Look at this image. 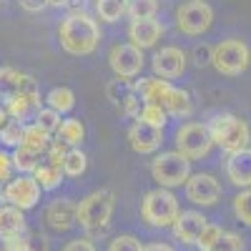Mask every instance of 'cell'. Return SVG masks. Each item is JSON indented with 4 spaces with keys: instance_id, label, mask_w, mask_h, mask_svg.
<instances>
[{
    "instance_id": "obj_16",
    "label": "cell",
    "mask_w": 251,
    "mask_h": 251,
    "mask_svg": "<svg viewBox=\"0 0 251 251\" xmlns=\"http://www.w3.org/2000/svg\"><path fill=\"white\" fill-rule=\"evenodd\" d=\"M161 35H163V25L156 18H151V20H131V25H128L131 46H136L138 50L153 48Z\"/></svg>"
},
{
    "instance_id": "obj_12",
    "label": "cell",
    "mask_w": 251,
    "mask_h": 251,
    "mask_svg": "<svg viewBox=\"0 0 251 251\" xmlns=\"http://www.w3.org/2000/svg\"><path fill=\"white\" fill-rule=\"evenodd\" d=\"M183 71H186V53L181 48L166 46V48H161L153 55V73H156V78H163V80L178 78V75H183Z\"/></svg>"
},
{
    "instance_id": "obj_32",
    "label": "cell",
    "mask_w": 251,
    "mask_h": 251,
    "mask_svg": "<svg viewBox=\"0 0 251 251\" xmlns=\"http://www.w3.org/2000/svg\"><path fill=\"white\" fill-rule=\"evenodd\" d=\"M138 121H143V123L153 126V128H161V131H163L166 121H169V113H166L161 106H151V103H143V108H141V113H138Z\"/></svg>"
},
{
    "instance_id": "obj_6",
    "label": "cell",
    "mask_w": 251,
    "mask_h": 251,
    "mask_svg": "<svg viewBox=\"0 0 251 251\" xmlns=\"http://www.w3.org/2000/svg\"><path fill=\"white\" fill-rule=\"evenodd\" d=\"M151 176L161 188H176V186L186 183L188 176H191V161L181 156L178 151L161 153L151 163Z\"/></svg>"
},
{
    "instance_id": "obj_36",
    "label": "cell",
    "mask_w": 251,
    "mask_h": 251,
    "mask_svg": "<svg viewBox=\"0 0 251 251\" xmlns=\"http://www.w3.org/2000/svg\"><path fill=\"white\" fill-rule=\"evenodd\" d=\"M108 251H143L141 241L131 234H123V236H116L111 244H108Z\"/></svg>"
},
{
    "instance_id": "obj_19",
    "label": "cell",
    "mask_w": 251,
    "mask_h": 251,
    "mask_svg": "<svg viewBox=\"0 0 251 251\" xmlns=\"http://www.w3.org/2000/svg\"><path fill=\"white\" fill-rule=\"evenodd\" d=\"M25 234V216L15 206H0V241H13Z\"/></svg>"
},
{
    "instance_id": "obj_14",
    "label": "cell",
    "mask_w": 251,
    "mask_h": 251,
    "mask_svg": "<svg viewBox=\"0 0 251 251\" xmlns=\"http://www.w3.org/2000/svg\"><path fill=\"white\" fill-rule=\"evenodd\" d=\"M75 216H78V203H73L71 199H55L46 208V221L53 231H68V228H73Z\"/></svg>"
},
{
    "instance_id": "obj_29",
    "label": "cell",
    "mask_w": 251,
    "mask_h": 251,
    "mask_svg": "<svg viewBox=\"0 0 251 251\" xmlns=\"http://www.w3.org/2000/svg\"><path fill=\"white\" fill-rule=\"evenodd\" d=\"M86 169H88L86 153H83L80 149H71L68 156H66V161H63V174L71 176V178H78V176L86 174Z\"/></svg>"
},
{
    "instance_id": "obj_35",
    "label": "cell",
    "mask_w": 251,
    "mask_h": 251,
    "mask_svg": "<svg viewBox=\"0 0 251 251\" xmlns=\"http://www.w3.org/2000/svg\"><path fill=\"white\" fill-rule=\"evenodd\" d=\"M221 234H224V228L219 224H206V228L201 231V236L196 241L199 251H214L216 244H219V239H221Z\"/></svg>"
},
{
    "instance_id": "obj_48",
    "label": "cell",
    "mask_w": 251,
    "mask_h": 251,
    "mask_svg": "<svg viewBox=\"0 0 251 251\" xmlns=\"http://www.w3.org/2000/svg\"><path fill=\"white\" fill-rule=\"evenodd\" d=\"M83 3H86V0H71L68 5H71L73 10H83Z\"/></svg>"
},
{
    "instance_id": "obj_23",
    "label": "cell",
    "mask_w": 251,
    "mask_h": 251,
    "mask_svg": "<svg viewBox=\"0 0 251 251\" xmlns=\"http://www.w3.org/2000/svg\"><path fill=\"white\" fill-rule=\"evenodd\" d=\"M13 158V169L20 174V176H30L38 166H40V156L30 149H25V146H18V149L10 153Z\"/></svg>"
},
{
    "instance_id": "obj_41",
    "label": "cell",
    "mask_w": 251,
    "mask_h": 251,
    "mask_svg": "<svg viewBox=\"0 0 251 251\" xmlns=\"http://www.w3.org/2000/svg\"><path fill=\"white\" fill-rule=\"evenodd\" d=\"M121 113L123 116H128V118H138V113H141V98L133 93L128 100L123 103V108H121Z\"/></svg>"
},
{
    "instance_id": "obj_42",
    "label": "cell",
    "mask_w": 251,
    "mask_h": 251,
    "mask_svg": "<svg viewBox=\"0 0 251 251\" xmlns=\"http://www.w3.org/2000/svg\"><path fill=\"white\" fill-rule=\"evenodd\" d=\"M63 251H96V246L91 239H73L63 246Z\"/></svg>"
},
{
    "instance_id": "obj_3",
    "label": "cell",
    "mask_w": 251,
    "mask_h": 251,
    "mask_svg": "<svg viewBox=\"0 0 251 251\" xmlns=\"http://www.w3.org/2000/svg\"><path fill=\"white\" fill-rule=\"evenodd\" d=\"M208 133H211V141L224 149L226 153H236L241 149H249L251 141V128L249 123L234 113H216L211 116V121L206 123Z\"/></svg>"
},
{
    "instance_id": "obj_2",
    "label": "cell",
    "mask_w": 251,
    "mask_h": 251,
    "mask_svg": "<svg viewBox=\"0 0 251 251\" xmlns=\"http://www.w3.org/2000/svg\"><path fill=\"white\" fill-rule=\"evenodd\" d=\"M113 208H116V194L111 188H98V191L88 194L78 203L75 224H80V228H86L88 236H103L108 231Z\"/></svg>"
},
{
    "instance_id": "obj_47",
    "label": "cell",
    "mask_w": 251,
    "mask_h": 251,
    "mask_svg": "<svg viewBox=\"0 0 251 251\" xmlns=\"http://www.w3.org/2000/svg\"><path fill=\"white\" fill-rule=\"evenodd\" d=\"M5 123H8V111H5L3 106H0V128H3Z\"/></svg>"
},
{
    "instance_id": "obj_24",
    "label": "cell",
    "mask_w": 251,
    "mask_h": 251,
    "mask_svg": "<svg viewBox=\"0 0 251 251\" xmlns=\"http://www.w3.org/2000/svg\"><path fill=\"white\" fill-rule=\"evenodd\" d=\"M46 103H48V108H53L55 113H71L73 106H75V93L71 88H50L48 96H46Z\"/></svg>"
},
{
    "instance_id": "obj_39",
    "label": "cell",
    "mask_w": 251,
    "mask_h": 251,
    "mask_svg": "<svg viewBox=\"0 0 251 251\" xmlns=\"http://www.w3.org/2000/svg\"><path fill=\"white\" fill-rule=\"evenodd\" d=\"M25 251H48V239L43 234H28V236H20Z\"/></svg>"
},
{
    "instance_id": "obj_31",
    "label": "cell",
    "mask_w": 251,
    "mask_h": 251,
    "mask_svg": "<svg viewBox=\"0 0 251 251\" xmlns=\"http://www.w3.org/2000/svg\"><path fill=\"white\" fill-rule=\"evenodd\" d=\"M96 13L100 20L106 23H116L121 20V15L126 13V3L123 0H96Z\"/></svg>"
},
{
    "instance_id": "obj_45",
    "label": "cell",
    "mask_w": 251,
    "mask_h": 251,
    "mask_svg": "<svg viewBox=\"0 0 251 251\" xmlns=\"http://www.w3.org/2000/svg\"><path fill=\"white\" fill-rule=\"evenodd\" d=\"M143 251H174V246H169V244H149V246H143Z\"/></svg>"
},
{
    "instance_id": "obj_49",
    "label": "cell",
    "mask_w": 251,
    "mask_h": 251,
    "mask_svg": "<svg viewBox=\"0 0 251 251\" xmlns=\"http://www.w3.org/2000/svg\"><path fill=\"white\" fill-rule=\"evenodd\" d=\"M123 3H128V0H123Z\"/></svg>"
},
{
    "instance_id": "obj_15",
    "label": "cell",
    "mask_w": 251,
    "mask_h": 251,
    "mask_svg": "<svg viewBox=\"0 0 251 251\" xmlns=\"http://www.w3.org/2000/svg\"><path fill=\"white\" fill-rule=\"evenodd\" d=\"M208 219L199 211H181L178 219L174 221V236L181 241V244H196L201 231L206 228Z\"/></svg>"
},
{
    "instance_id": "obj_28",
    "label": "cell",
    "mask_w": 251,
    "mask_h": 251,
    "mask_svg": "<svg viewBox=\"0 0 251 251\" xmlns=\"http://www.w3.org/2000/svg\"><path fill=\"white\" fill-rule=\"evenodd\" d=\"M158 0H128L126 3V13L131 20H151L156 18Z\"/></svg>"
},
{
    "instance_id": "obj_11",
    "label": "cell",
    "mask_w": 251,
    "mask_h": 251,
    "mask_svg": "<svg viewBox=\"0 0 251 251\" xmlns=\"http://www.w3.org/2000/svg\"><path fill=\"white\" fill-rule=\"evenodd\" d=\"M186 186V196L196 206H214L221 199V183L211 174H191Z\"/></svg>"
},
{
    "instance_id": "obj_21",
    "label": "cell",
    "mask_w": 251,
    "mask_h": 251,
    "mask_svg": "<svg viewBox=\"0 0 251 251\" xmlns=\"http://www.w3.org/2000/svg\"><path fill=\"white\" fill-rule=\"evenodd\" d=\"M58 141L68 149H78L86 138V126L80 123V118H63L60 121V128L55 131Z\"/></svg>"
},
{
    "instance_id": "obj_38",
    "label": "cell",
    "mask_w": 251,
    "mask_h": 251,
    "mask_svg": "<svg viewBox=\"0 0 251 251\" xmlns=\"http://www.w3.org/2000/svg\"><path fill=\"white\" fill-rule=\"evenodd\" d=\"M68 146H63L60 141H53L50 143V149L46 151V161L50 163V166H58V169H63V161H66V156H68Z\"/></svg>"
},
{
    "instance_id": "obj_9",
    "label": "cell",
    "mask_w": 251,
    "mask_h": 251,
    "mask_svg": "<svg viewBox=\"0 0 251 251\" xmlns=\"http://www.w3.org/2000/svg\"><path fill=\"white\" fill-rule=\"evenodd\" d=\"M40 191L43 188L38 186V181L33 176H15L5 183L3 188V201L8 206H15L20 208V211H28V208H33L38 201H40Z\"/></svg>"
},
{
    "instance_id": "obj_18",
    "label": "cell",
    "mask_w": 251,
    "mask_h": 251,
    "mask_svg": "<svg viewBox=\"0 0 251 251\" xmlns=\"http://www.w3.org/2000/svg\"><path fill=\"white\" fill-rule=\"evenodd\" d=\"M5 111L13 121H20L25 126V121H35L38 111H40V96H25L18 93L13 98L5 100Z\"/></svg>"
},
{
    "instance_id": "obj_50",
    "label": "cell",
    "mask_w": 251,
    "mask_h": 251,
    "mask_svg": "<svg viewBox=\"0 0 251 251\" xmlns=\"http://www.w3.org/2000/svg\"><path fill=\"white\" fill-rule=\"evenodd\" d=\"M0 3H3V0H0Z\"/></svg>"
},
{
    "instance_id": "obj_46",
    "label": "cell",
    "mask_w": 251,
    "mask_h": 251,
    "mask_svg": "<svg viewBox=\"0 0 251 251\" xmlns=\"http://www.w3.org/2000/svg\"><path fill=\"white\" fill-rule=\"evenodd\" d=\"M71 0H48V5H53V8H63V5H68Z\"/></svg>"
},
{
    "instance_id": "obj_34",
    "label": "cell",
    "mask_w": 251,
    "mask_h": 251,
    "mask_svg": "<svg viewBox=\"0 0 251 251\" xmlns=\"http://www.w3.org/2000/svg\"><path fill=\"white\" fill-rule=\"evenodd\" d=\"M234 216L244 226H251V188H244V191L234 199Z\"/></svg>"
},
{
    "instance_id": "obj_17",
    "label": "cell",
    "mask_w": 251,
    "mask_h": 251,
    "mask_svg": "<svg viewBox=\"0 0 251 251\" xmlns=\"http://www.w3.org/2000/svg\"><path fill=\"white\" fill-rule=\"evenodd\" d=\"M226 176L239 188H251V149H241L236 153H228Z\"/></svg>"
},
{
    "instance_id": "obj_8",
    "label": "cell",
    "mask_w": 251,
    "mask_h": 251,
    "mask_svg": "<svg viewBox=\"0 0 251 251\" xmlns=\"http://www.w3.org/2000/svg\"><path fill=\"white\" fill-rule=\"evenodd\" d=\"M214 23V8L203 0H191L176 10V25L186 35H203Z\"/></svg>"
},
{
    "instance_id": "obj_7",
    "label": "cell",
    "mask_w": 251,
    "mask_h": 251,
    "mask_svg": "<svg viewBox=\"0 0 251 251\" xmlns=\"http://www.w3.org/2000/svg\"><path fill=\"white\" fill-rule=\"evenodd\" d=\"M211 133H208L206 123H183L176 131V151L181 156H186L188 161L203 158L211 151Z\"/></svg>"
},
{
    "instance_id": "obj_22",
    "label": "cell",
    "mask_w": 251,
    "mask_h": 251,
    "mask_svg": "<svg viewBox=\"0 0 251 251\" xmlns=\"http://www.w3.org/2000/svg\"><path fill=\"white\" fill-rule=\"evenodd\" d=\"M63 169H58V166H50L48 161H43L38 166V169L33 171V178L38 181V186L43 188V191H53V188H58L63 183Z\"/></svg>"
},
{
    "instance_id": "obj_33",
    "label": "cell",
    "mask_w": 251,
    "mask_h": 251,
    "mask_svg": "<svg viewBox=\"0 0 251 251\" xmlns=\"http://www.w3.org/2000/svg\"><path fill=\"white\" fill-rule=\"evenodd\" d=\"M35 126H38V128L40 131H46L48 136H53L58 128H60V113H55L53 108H40L38 111V116H35V121H33Z\"/></svg>"
},
{
    "instance_id": "obj_43",
    "label": "cell",
    "mask_w": 251,
    "mask_h": 251,
    "mask_svg": "<svg viewBox=\"0 0 251 251\" xmlns=\"http://www.w3.org/2000/svg\"><path fill=\"white\" fill-rule=\"evenodd\" d=\"M194 63H196V66H206V63H211V48H208V46H196L194 48Z\"/></svg>"
},
{
    "instance_id": "obj_44",
    "label": "cell",
    "mask_w": 251,
    "mask_h": 251,
    "mask_svg": "<svg viewBox=\"0 0 251 251\" xmlns=\"http://www.w3.org/2000/svg\"><path fill=\"white\" fill-rule=\"evenodd\" d=\"M18 5L28 13H40L48 8V0H18Z\"/></svg>"
},
{
    "instance_id": "obj_5",
    "label": "cell",
    "mask_w": 251,
    "mask_h": 251,
    "mask_svg": "<svg viewBox=\"0 0 251 251\" xmlns=\"http://www.w3.org/2000/svg\"><path fill=\"white\" fill-rule=\"evenodd\" d=\"M251 63V50L244 40L226 38L211 48V66L221 75H241Z\"/></svg>"
},
{
    "instance_id": "obj_4",
    "label": "cell",
    "mask_w": 251,
    "mask_h": 251,
    "mask_svg": "<svg viewBox=\"0 0 251 251\" xmlns=\"http://www.w3.org/2000/svg\"><path fill=\"white\" fill-rule=\"evenodd\" d=\"M178 199L169 191V188H153L143 196L141 201V216L149 226L163 228V226H174L178 219Z\"/></svg>"
},
{
    "instance_id": "obj_1",
    "label": "cell",
    "mask_w": 251,
    "mask_h": 251,
    "mask_svg": "<svg viewBox=\"0 0 251 251\" xmlns=\"http://www.w3.org/2000/svg\"><path fill=\"white\" fill-rule=\"evenodd\" d=\"M58 40L63 50L71 55H91L100 43L98 20L86 10H71L58 28Z\"/></svg>"
},
{
    "instance_id": "obj_26",
    "label": "cell",
    "mask_w": 251,
    "mask_h": 251,
    "mask_svg": "<svg viewBox=\"0 0 251 251\" xmlns=\"http://www.w3.org/2000/svg\"><path fill=\"white\" fill-rule=\"evenodd\" d=\"M106 96H108V100L113 103V106L123 108V103L133 96V83L123 80V78H113V80H108V86H106Z\"/></svg>"
},
{
    "instance_id": "obj_40",
    "label": "cell",
    "mask_w": 251,
    "mask_h": 251,
    "mask_svg": "<svg viewBox=\"0 0 251 251\" xmlns=\"http://www.w3.org/2000/svg\"><path fill=\"white\" fill-rule=\"evenodd\" d=\"M13 158H10V153H5V151H0V181H10L13 178Z\"/></svg>"
},
{
    "instance_id": "obj_25",
    "label": "cell",
    "mask_w": 251,
    "mask_h": 251,
    "mask_svg": "<svg viewBox=\"0 0 251 251\" xmlns=\"http://www.w3.org/2000/svg\"><path fill=\"white\" fill-rule=\"evenodd\" d=\"M50 136L46 133V131H40L35 123H30V126H25V133H23V146L25 149H30V151H35L38 156H43L48 149H50Z\"/></svg>"
},
{
    "instance_id": "obj_13",
    "label": "cell",
    "mask_w": 251,
    "mask_h": 251,
    "mask_svg": "<svg viewBox=\"0 0 251 251\" xmlns=\"http://www.w3.org/2000/svg\"><path fill=\"white\" fill-rule=\"evenodd\" d=\"M128 143L136 153H153L161 149L163 143V131L161 128H153V126L143 123V121H136L131 128H128Z\"/></svg>"
},
{
    "instance_id": "obj_30",
    "label": "cell",
    "mask_w": 251,
    "mask_h": 251,
    "mask_svg": "<svg viewBox=\"0 0 251 251\" xmlns=\"http://www.w3.org/2000/svg\"><path fill=\"white\" fill-rule=\"evenodd\" d=\"M23 133H25V126L20 121H8L3 128H0V143L8 146V149H18L23 146Z\"/></svg>"
},
{
    "instance_id": "obj_20",
    "label": "cell",
    "mask_w": 251,
    "mask_h": 251,
    "mask_svg": "<svg viewBox=\"0 0 251 251\" xmlns=\"http://www.w3.org/2000/svg\"><path fill=\"white\" fill-rule=\"evenodd\" d=\"M161 108L169 113V116H176V118H188L194 113V103H191V96H188V91L183 88H169L161 100Z\"/></svg>"
},
{
    "instance_id": "obj_27",
    "label": "cell",
    "mask_w": 251,
    "mask_h": 251,
    "mask_svg": "<svg viewBox=\"0 0 251 251\" xmlns=\"http://www.w3.org/2000/svg\"><path fill=\"white\" fill-rule=\"evenodd\" d=\"M20 80H23V73L10 68V66H3V68H0V96H3L5 100L13 98V96H18Z\"/></svg>"
},
{
    "instance_id": "obj_10",
    "label": "cell",
    "mask_w": 251,
    "mask_h": 251,
    "mask_svg": "<svg viewBox=\"0 0 251 251\" xmlns=\"http://www.w3.org/2000/svg\"><path fill=\"white\" fill-rule=\"evenodd\" d=\"M108 66L116 73V78L128 80L143 71V50H138L131 43H118L108 53Z\"/></svg>"
},
{
    "instance_id": "obj_37",
    "label": "cell",
    "mask_w": 251,
    "mask_h": 251,
    "mask_svg": "<svg viewBox=\"0 0 251 251\" xmlns=\"http://www.w3.org/2000/svg\"><path fill=\"white\" fill-rule=\"evenodd\" d=\"M214 251H244V239L234 231H224Z\"/></svg>"
}]
</instances>
